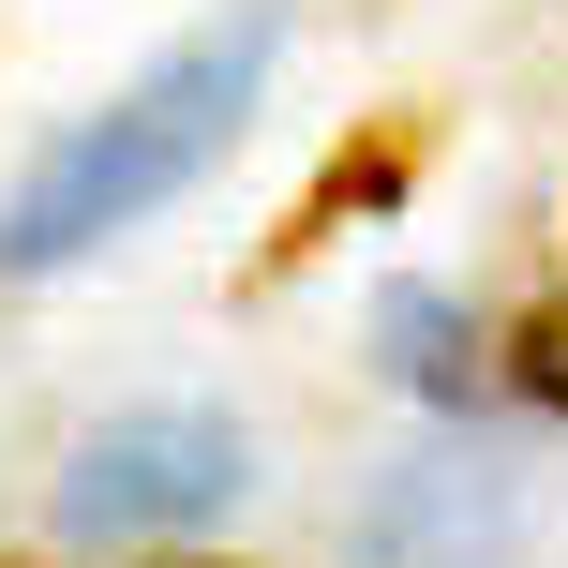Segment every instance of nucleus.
Returning <instances> with one entry per match:
<instances>
[{"label":"nucleus","mask_w":568,"mask_h":568,"mask_svg":"<svg viewBox=\"0 0 568 568\" xmlns=\"http://www.w3.org/2000/svg\"><path fill=\"white\" fill-rule=\"evenodd\" d=\"M374 344H389V374H404L419 404H479V389H494L464 300H434V284H389V300H374Z\"/></svg>","instance_id":"20e7f679"},{"label":"nucleus","mask_w":568,"mask_h":568,"mask_svg":"<svg viewBox=\"0 0 568 568\" xmlns=\"http://www.w3.org/2000/svg\"><path fill=\"white\" fill-rule=\"evenodd\" d=\"M240 479H255L240 419H210V404H135V419L75 434V464H60V539H75V554L195 539V524L240 509Z\"/></svg>","instance_id":"f03ea898"},{"label":"nucleus","mask_w":568,"mask_h":568,"mask_svg":"<svg viewBox=\"0 0 568 568\" xmlns=\"http://www.w3.org/2000/svg\"><path fill=\"white\" fill-rule=\"evenodd\" d=\"M509 539V494H479V464H404L359 524V568H479Z\"/></svg>","instance_id":"7ed1b4c3"},{"label":"nucleus","mask_w":568,"mask_h":568,"mask_svg":"<svg viewBox=\"0 0 568 568\" xmlns=\"http://www.w3.org/2000/svg\"><path fill=\"white\" fill-rule=\"evenodd\" d=\"M270 60H284V30L270 16H225V30H195L180 60H150L120 105H90L75 135L0 195V270H16V284L30 270H75V255H105L120 225H150L180 180H210V150L240 135V105L270 90Z\"/></svg>","instance_id":"f257e3e1"},{"label":"nucleus","mask_w":568,"mask_h":568,"mask_svg":"<svg viewBox=\"0 0 568 568\" xmlns=\"http://www.w3.org/2000/svg\"><path fill=\"white\" fill-rule=\"evenodd\" d=\"M494 389H524L539 419H568V300H539V314L509 329V359H494Z\"/></svg>","instance_id":"39448f33"}]
</instances>
